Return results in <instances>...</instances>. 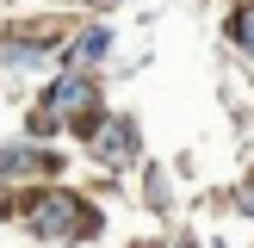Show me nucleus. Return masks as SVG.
Returning a JSON list of instances; mask_svg holds the SVG:
<instances>
[{"instance_id":"423d86ee","label":"nucleus","mask_w":254,"mask_h":248,"mask_svg":"<svg viewBox=\"0 0 254 248\" xmlns=\"http://www.w3.org/2000/svg\"><path fill=\"white\" fill-rule=\"evenodd\" d=\"M37 149H0V174H25Z\"/></svg>"},{"instance_id":"7ed1b4c3","label":"nucleus","mask_w":254,"mask_h":248,"mask_svg":"<svg viewBox=\"0 0 254 248\" xmlns=\"http://www.w3.org/2000/svg\"><path fill=\"white\" fill-rule=\"evenodd\" d=\"M93 149H99V161L124 168V161H130V149H136V130H130V124L118 118V124H106V130H99V143H93Z\"/></svg>"},{"instance_id":"39448f33","label":"nucleus","mask_w":254,"mask_h":248,"mask_svg":"<svg viewBox=\"0 0 254 248\" xmlns=\"http://www.w3.org/2000/svg\"><path fill=\"white\" fill-rule=\"evenodd\" d=\"M230 37H236V44H242L248 56H254V6H242V12L230 19Z\"/></svg>"},{"instance_id":"f257e3e1","label":"nucleus","mask_w":254,"mask_h":248,"mask_svg":"<svg viewBox=\"0 0 254 248\" xmlns=\"http://www.w3.org/2000/svg\"><path fill=\"white\" fill-rule=\"evenodd\" d=\"M93 211H81V198H68V192H44L31 205V230L37 236H87L93 230Z\"/></svg>"},{"instance_id":"20e7f679","label":"nucleus","mask_w":254,"mask_h":248,"mask_svg":"<svg viewBox=\"0 0 254 248\" xmlns=\"http://www.w3.org/2000/svg\"><path fill=\"white\" fill-rule=\"evenodd\" d=\"M106 50H112V31H87L81 44H74V56H68V62H99Z\"/></svg>"},{"instance_id":"f03ea898","label":"nucleus","mask_w":254,"mask_h":248,"mask_svg":"<svg viewBox=\"0 0 254 248\" xmlns=\"http://www.w3.org/2000/svg\"><path fill=\"white\" fill-rule=\"evenodd\" d=\"M44 106L56 112V118H62V112H87V106H93V81L68 74V81H56V87H50V99H44Z\"/></svg>"}]
</instances>
